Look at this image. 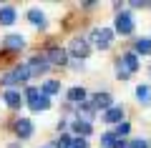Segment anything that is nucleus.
Here are the masks:
<instances>
[{"label": "nucleus", "mask_w": 151, "mask_h": 148, "mask_svg": "<svg viewBox=\"0 0 151 148\" xmlns=\"http://www.w3.org/2000/svg\"><path fill=\"white\" fill-rule=\"evenodd\" d=\"M30 78V70H28V65H18L15 70H10V73H5L3 75V83L5 85H15V83H25V80Z\"/></svg>", "instance_id": "f257e3e1"}, {"label": "nucleus", "mask_w": 151, "mask_h": 148, "mask_svg": "<svg viewBox=\"0 0 151 148\" xmlns=\"http://www.w3.org/2000/svg\"><path fill=\"white\" fill-rule=\"evenodd\" d=\"M111 40H113V33L108 30V28H96V30L91 33V43L96 48H101V50L111 48Z\"/></svg>", "instance_id": "f03ea898"}, {"label": "nucleus", "mask_w": 151, "mask_h": 148, "mask_svg": "<svg viewBox=\"0 0 151 148\" xmlns=\"http://www.w3.org/2000/svg\"><path fill=\"white\" fill-rule=\"evenodd\" d=\"M45 58H48L50 65H65V63H68V53H65V48H58V45H50Z\"/></svg>", "instance_id": "7ed1b4c3"}, {"label": "nucleus", "mask_w": 151, "mask_h": 148, "mask_svg": "<svg viewBox=\"0 0 151 148\" xmlns=\"http://www.w3.org/2000/svg\"><path fill=\"white\" fill-rule=\"evenodd\" d=\"M88 53H91V48H88V43L83 38H73L70 40V55H76L81 63H83V58H88Z\"/></svg>", "instance_id": "20e7f679"}, {"label": "nucleus", "mask_w": 151, "mask_h": 148, "mask_svg": "<svg viewBox=\"0 0 151 148\" xmlns=\"http://www.w3.org/2000/svg\"><path fill=\"white\" fill-rule=\"evenodd\" d=\"M48 68H50V63H48V58H45V55H33L30 63H28L30 75H40V73H45Z\"/></svg>", "instance_id": "39448f33"}, {"label": "nucleus", "mask_w": 151, "mask_h": 148, "mask_svg": "<svg viewBox=\"0 0 151 148\" xmlns=\"http://www.w3.org/2000/svg\"><path fill=\"white\" fill-rule=\"evenodd\" d=\"M131 30H134V20H131V15H129V13H119V18H116V33L129 35Z\"/></svg>", "instance_id": "423d86ee"}, {"label": "nucleus", "mask_w": 151, "mask_h": 148, "mask_svg": "<svg viewBox=\"0 0 151 148\" xmlns=\"http://www.w3.org/2000/svg\"><path fill=\"white\" fill-rule=\"evenodd\" d=\"M119 68H124L126 73H134V70H139V58H136L134 53H126V55H121V60H119Z\"/></svg>", "instance_id": "0eeeda50"}, {"label": "nucleus", "mask_w": 151, "mask_h": 148, "mask_svg": "<svg viewBox=\"0 0 151 148\" xmlns=\"http://www.w3.org/2000/svg\"><path fill=\"white\" fill-rule=\"evenodd\" d=\"M91 103H93V108H103V111L113 108V98H111V93H96Z\"/></svg>", "instance_id": "6e6552de"}, {"label": "nucleus", "mask_w": 151, "mask_h": 148, "mask_svg": "<svg viewBox=\"0 0 151 148\" xmlns=\"http://www.w3.org/2000/svg\"><path fill=\"white\" fill-rule=\"evenodd\" d=\"M15 133H18L20 138H30V136H33V123L28 121V118H20V121L15 123Z\"/></svg>", "instance_id": "1a4fd4ad"}, {"label": "nucleus", "mask_w": 151, "mask_h": 148, "mask_svg": "<svg viewBox=\"0 0 151 148\" xmlns=\"http://www.w3.org/2000/svg\"><path fill=\"white\" fill-rule=\"evenodd\" d=\"M3 45H5L8 50H23V45H25V38H23V35H8L5 40H3Z\"/></svg>", "instance_id": "9d476101"}, {"label": "nucleus", "mask_w": 151, "mask_h": 148, "mask_svg": "<svg viewBox=\"0 0 151 148\" xmlns=\"http://www.w3.org/2000/svg\"><path fill=\"white\" fill-rule=\"evenodd\" d=\"M121 118H124V108H119V106L108 108V111L103 113V121L106 123H121Z\"/></svg>", "instance_id": "9b49d317"}, {"label": "nucleus", "mask_w": 151, "mask_h": 148, "mask_svg": "<svg viewBox=\"0 0 151 148\" xmlns=\"http://www.w3.org/2000/svg\"><path fill=\"white\" fill-rule=\"evenodd\" d=\"M13 23H15V8H0V25H13Z\"/></svg>", "instance_id": "f8f14e48"}, {"label": "nucleus", "mask_w": 151, "mask_h": 148, "mask_svg": "<svg viewBox=\"0 0 151 148\" xmlns=\"http://www.w3.org/2000/svg\"><path fill=\"white\" fill-rule=\"evenodd\" d=\"M40 95H43V90H40V88H28V90H25V98H28V106H30V111H35V108H38Z\"/></svg>", "instance_id": "ddd939ff"}, {"label": "nucleus", "mask_w": 151, "mask_h": 148, "mask_svg": "<svg viewBox=\"0 0 151 148\" xmlns=\"http://www.w3.org/2000/svg\"><path fill=\"white\" fill-rule=\"evenodd\" d=\"M3 98H5V103H8V106H10V108H20V101H23V98H20V93H18V90H5V95H3Z\"/></svg>", "instance_id": "4468645a"}, {"label": "nucleus", "mask_w": 151, "mask_h": 148, "mask_svg": "<svg viewBox=\"0 0 151 148\" xmlns=\"http://www.w3.org/2000/svg\"><path fill=\"white\" fill-rule=\"evenodd\" d=\"M73 131L78 133V136H91L93 126H91L88 121H81V118H78V121H73Z\"/></svg>", "instance_id": "2eb2a0df"}, {"label": "nucleus", "mask_w": 151, "mask_h": 148, "mask_svg": "<svg viewBox=\"0 0 151 148\" xmlns=\"http://www.w3.org/2000/svg\"><path fill=\"white\" fill-rule=\"evenodd\" d=\"M28 20H30L35 28H45V15L40 10H30V13H28Z\"/></svg>", "instance_id": "dca6fc26"}, {"label": "nucleus", "mask_w": 151, "mask_h": 148, "mask_svg": "<svg viewBox=\"0 0 151 148\" xmlns=\"http://www.w3.org/2000/svg\"><path fill=\"white\" fill-rule=\"evenodd\" d=\"M83 98H86V88H81V85H76V88H70V90H68V101L83 103Z\"/></svg>", "instance_id": "f3484780"}, {"label": "nucleus", "mask_w": 151, "mask_h": 148, "mask_svg": "<svg viewBox=\"0 0 151 148\" xmlns=\"http://www.w3.org/2000/svg\"><path fill=\"white\" fill-rule=\"evenodd\" d=\"M136 53H141V55H149L151 53V40H149V38H141V40L136 43Z\"/></svg>", "instance_id": "a211bd4d"}, {"label": "nucleus", "mask_w": 151, "mask_h": 148, "mask_svg": "<svg viewBox=\"0 0 151 148\" xmlns=\"http://www.w3.org/2000/svg\"><path fill=\"white\" fill-rule=\"evenodd\" d=\"M60 90V83L58 80H48V83L43 85V95H55Z\"/></svg>", "instance_id": "6ab92c4d"}, {"label": "nucleus", "mask_w": 151, "mask_h": 148, "mask_svg": "<svg viewBox=\"0 0 151 148\" xmlns=\"http://www.w3.org/2000/svg\"><path fill=\"white\" fill-rule=\"evenodd\" d=\"M136 98H139L141 103H149V101H151V93H149V85H139V88H136Z\"/></svg>", "instance_id": "aec40b11"}, {"label": "nucleus", "mask_w": 151, "mask_h": 148, "mask_svg": "<svg viewBox=\"0 0 151 148\" xmlns=\"http://www.w3.org/2000/svg\"><path fill=\"white\" fill-rule=\"evenodd\" d=\"M113 143H116V136H113V133H103L101 136V146L103 148H113Z\"/></svg>", "instance_id": "412c9836"}, {"label": "nucleus", "mask_w": 151, "mask_h": 148, "mask_svg": "<svg viewBox=\"0 0 151 148\" xmlns=\"http://www.w3.org/2000/svg\"><path fill=\"white\" fill-rule=\"evenodd\" d=\"M48 108H50V98H48V95H40V101H38V108H35V111H48Z\"/></svg>", "instance_id": "4be33fe9"}, {"label": "nucleus", "mask_w": 151, "mask_h": 148, "mask_svg": "<svg viewBox=\"0 0 151 148\" xmlns=\"http://www.w3.org/2000/svg\"><path fill=\"white\" fill-rule=\"evenodd\" d=\"M129 131H131V126L129 123H119V126H116V136H129Z\"/></svg>", "instance_id": "5701e85b"}, {"label": "nucleus", "mask_w": 151, "mask_h": 148, "mask_svg": "<svg viewBox=\"0 0 151 148\" xmlns=\"http://www.w3.org/2000/svg\"><path fill=\"white\" fill-rule=\"evenodd\" d=\"M78 108H81V111H83V113H86V116H88V118H91V116H93V113H96V108H93V103H81V106H78Z\"/></svg>", "instance_id": "b1692460"}, {"label": "nucleus", "mask_w": 151, "mask_h": 148, "mask_svg": "<svg viewBox=\"0 0 151 148\" xmlns=\"http://www.w3.org/2000/svg\"><path fill=\"white\" fill-rule=\"evenodd\" d=\"M70 148H88V143H86V138H73Z\"/></svg>", "instance_id": "393cba45"}, {"label": "nucleus", "mask_w": 151, "mask_h": 148, "mask_svg": "<svg viewBox=\"0 0 151 148\" xmlns=\"http://www.w3.org/2000/svg\"><path fill=\"white\" fill-rule=\"evenodd\" d=\"M70 143H73V141H70L68 136H60V141H58V148H70Z\"/></svg>", "instance_id": "a878e982"}, {"label": "nucleus", "mask_w": 151, "mask_h": 148, "mask_svg": "<svg viewBox=\"0 0 151 148\" xmlns=\"http://www.w3.org/2000/svg\"><path fill=\"white\" fill-rule=\"evenodd\" d=\"M129 148H149V141H141V138H139V141H134Z\"/></svg>", "instance_id": "bb28decb"}, {"label": "nucleus", "mask_w": 151, "mask_h": 148, "mask_svg": "<svg viewBox=\"0 0 151 148\" xmlns=\"http://www.w3.org/2000/svg\"><path fill=\"white\" fill-rule=\"evenodd\" d=\"M113 148H129V143H126L124 138H119V136H116V143H113Z\"/></svg>", "instance_id": "cd10ccee"}, {"label": "nucleus", "mask_w": 151, "mask_h": 148, "mask_svg": "<svg viewBox=\"0 0 151 148\" xmlns=\"http://www.w3.org/2000/svg\"><path fill=\"white\" fill-rule=\"evenodd\" d=\"M116 75H119V78H121V80H126V78H129V73H126V70H124V68H119V70H116Z\"/></svg>", "instance_id": "c85d7f7f"}, {"label": "nucleus", "mask_w": 151, "mask_h": 148, "mask_svg": "<svg viewBox=\"0 0 151 148\" xmlns=\"http://www.w3.org/2000/svg\"><path fill=\"white\" fill-rule=\"evenodd\" d=\"M8 148H20V146H18V143H13V146H8Z\"/></svg>", "instance_id": "c756f323"}]
</instances>
